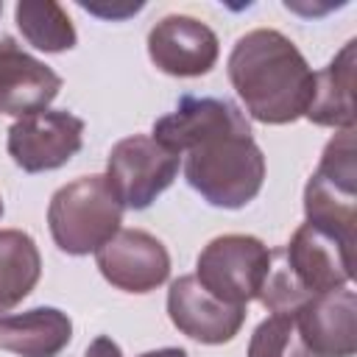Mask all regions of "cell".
Returning a JSON list of instances; mask_svg holds the SVG:
<instances>
[{"label": "cell", "instance_id": "5bb4252c", "mask_svg": "<svg viewBox=\"0 0 357 357\" xmlns=\"http://www.w3.org/2000/svg\"><path fill=\"white\" fill-rule=\"evenodd\" d=\"M61 89V75L25 53L14 39H0V114L28 117L45 112Z\"/></svg>", "mask_w": 357, "mask_h": 357}, {"label": "cell", "instance_id": "44dd1931", "mask_svg": "<svg viewBox=\"0 0 357 357\" xmlns=\"http://www.w3.org/2000/svg\"><path fill=\"white\" fill-rule=\"evenodd\" d=\"M81 8L84 11H89V14H98V17H106V20H123V17H128V14H137L139 8H142V3H128V6H98V3H81Z\"/></svg>", "mask_w": 357, "mask_h": 357}, {"label": "cell", "instance_id": "9c48e42d", "mask_svg": "<svg viewBox=\"0 0 357 357\" xmlns=\"http://www.w3.org/2000/svg\"><path fill=\"white\" fill-rule=\"evenodd\" d=\"M148 56L165 75H206L220 56L215 31L187 14H167L148 31Z\"/></svg>", "mask_w": 357, "mask_h": 357}, {"label": "cell", "instance_id": "ffe728a7", "mask_svg": "<svg viewBox=\"0 0 357 357\" xmlns=\"http://www.w3.org/2000/svg\"><path fill=\"white\" fill-rule=\"evenodd\" d=\"M257 298L262 301V307L268 312H298L312 298L301 287L296 273L290 271V265L284 259V248H273L271 251L268 271H265V279H262V287H259Z\"/></svg>", "mask_w": 357, "mask_h": 357}, {"label": "cell", "instance_id": "7402d4cb", "mask_svg": "<svg viewBox=\"0 0 357 357\" xmlns=\"http://www.w3.org/2000/svg\"><path fill=\"white\" fill-rule=\"evenodd\" d=\"M84 357H123V351H120V346H117L112 337L100 335V337H95V340L89 343V349H86Z\"/></svg>", "mask_w": 357, "mask_h": 357}, {"label": "cell", "instance_id": "52a82bcc", "mask_svg": "<svg viewBox=\"0 0 357 357\" xmlns=\"http://www.w3.org/2000/svg\"><path fill=\"white\" fill-rule=\"evenodd\" d=\"M84 145V120L67 109H45L20 117L8 128V156L25 173L56 170L67 165Z\"/></svg>", "mask_w": 357, "mask_h": 357}, {"label": "cell", "instance_id": "603a6c76", "mask_svg": "<svg viewBox=\"0 0 357 357\" xmlns=\"http://www.w3.org/2000/svg\"><path fill=\"white\" fill-rule=\"evenodd\" d=\"M139 357H187V351H184V349H178V346H167V349L145 351V354H139Z\"/></svg>", "mask_w": 357, "mask_h": 357}, {"label": "cell", "instance_id": "cb8c5ba5", "mask_svg": "<svg viewBox=\"0 0 357 357\" xmlns=\"http://www.w3.org/2000/svg\"><path fill=\"white\" fill-rule=\"evenodd\" d=\"M0 218H3V198H0Z\"/></svg>", "mask_w": 357, "mask_h": 357}, {"label": "cell", "instance_id": "9a60e30c", "mask_svg": "<svg viewBox=\"0 0 357 357\" xmlns=\"http://www.w3.org/2000/svg\"><path fill=\"white\" fill-rule=\"evenodd\" d=\"M354 50L357 42L349 39L340 53L315 73L312 98L304 117L315 126L349 131L354 128Z\"/></svg>", "mask_w": 357, "mask_h": 357}, {"label": "cell", "instance_id": "8992f818", "mask_svg": "<svg viewBox=\"0 0 357 357\" xmlns=\"http://www.w3.org/2000/svg\"><path fill=\"white\" fill-rule=\"evenodd\" d=\"M181 156L148 134L120 139L106 159V181L123 209H148L178 176Z\"/></svg>", "mask_w": 357, "mask_h": 357}, {"label": "cell", "instance_id": "2e32d148", "mask_svg": "<svg viewBox=\"0 0 357 357\" xmlns=\"http://www.w3.org/2000/svg\"><path fill=\"white\" fill-rule=\"evenodd\" d=\"M73 340V321L59 307H33L0 318V349L17 357H59Z\"/></svg>", "mask_w": 357, "mask_h": 357}, {"label": "cell", "instance_id": "5b68a950", "mask_svg": "<svg viewBox=\"0 0 357 357\" xmlns=\"http://www.w3.org/2000/svg\"><path fill=\"white\" fill-rule=\"evenodd\" d=\"M271 248L254 234H220L204 245L195 262V279L220 301L245 307L257 298Z\"/></svg>", "mask_w": 357, "mask_h": 357}, {"label": "cell", "instance_id": "8fae6325", "mask_svg": "<svg viewBox=\"0 0 357 357\" xmlns=\"http://www.w3.org/2000/svg\"><path fill=\"white\" fill-rule=\"evenodd\" d=\"M229 131H251L240 106L226 98H195L181 95L176 109L153 123V139L173 153H187L198 142L229 134Z\"/></svg>", "mask_w": 357, "mask_h": 357}, {"label": "cell", "instance_id": "7c38bea8", "mask_svg": "<svg viewBox=\"0 0 357 357\" xmlns=\"http://www.w3.org/2000/svg\"><path fill=\"white\" fill-rule=\"evenodd\" d=\"M293 315L312 357H354L357 351V296L349 284L312 296Z\"/></svg>", "mask_w": 357, "mask_h": 357}, {"label": "cell", "instance_id": "7a4b0ae2", "mask_svg": "<svg viewBox=\"0 0 357 357\" xmlns=\"http://www.w3.org/2000/svg\"><path fill=\"white\" fill-rule=\"evenodd\" d=\"M187 184L212 206L243 209L265 181V153L251 131L209 137L184 153Z\"/></svg>", "mask_w": 357, "mask_h": 357}, {"label": "cell", "instance_id": "4fadbf2b", "mask_svg": "<svg viewBox=\"0 0 357 357\" xmlns=\"http://www.w3.org/2000/svg\"><path fill=\"white\" fill-rule=\"evenodd\" d=\"M351 245L329 231L301 223L284 245V259L310 296L346 287L351 279Z\"/></svg>", "mask_w": 357, "mask_h": 357}, {"label": "cell", "instance_id": "ac0fdd59", "mask_svg": "<svg viewBox=\"0 0 357 357\" xmlns=\"http://www.w3.org/2000/svg\"><path fill=\"white\" fill-rule=\"evenodd\" d=\"M14 20H17L20 33L25 36V42L33 45L36 50L61 53V50L75 47V39H78L75 28H73L67 11L53 0H45V3L22 0L14 8Z\"/></svg>", "mask_w": 357, "mask_h": 357}, {"label": "cell", "instance_id": "d6986e66", "mask_svg": "<svg viewBox=\"0 0 357 357\" xmlns=\"http://www.w3.org/2000/svg\"><path fill=\"white\" fill-rule=\"evenodd\" d=\"M248 357H312L293 312H271L248 340Z\"/></svg>", "mask_w": 357, "mask_h": 357}, {"label": "cell", "instance_id": "e0dca14e", "mask_svg": "<svg viewBox=\"0 0 357 357\" xmlns=\"http://www.w3.org/2000/svg\"><path fill=\"white\" fill-rule=\"evenodd\" d=\"M42 276V257L31 234L0 229V318L31 296Z\"/></svg>", "mask_w": 357, "mask_h": 357}, {"label": "cell", "instance_id": "277c9868", "mask_svg": "<svg viewBox=\"0 0 357 357\" xmlns=\"http://www.w3.org/2000/svg\"><path fill=\"white\" fill-rule=\"evenodd\" d=\"M304 215L310 226L329 231L354 248L357 229V145L354 128L337 131L304 187Z\"/></svg>", "mask_w": 357, "mask_h": 357}, {"label": "cell", "instance_id": "6da1fadb", "mask_svg": "<svg viewBox=\"0 0 357 357\" xmlns=\"http://www.w3.org/2000/svg\"><path fill=\"white\" fill-rule=\"evenodd\" d=\"M229 81L245 112L265 126H287L304 117L315 73L304 53L276 28L243 33L226 61Z\"/></svg>", "mask_w": 357, "mask_h": 357}, {"label": "cell", "instance_id": "ba28073f", "mask_svg": "<svg viewBox=\"0 0 357 357\" xmlns=\"http://www.w3.org/2000/svg\"><path fill=\"white\" fill-rule=\"evenodd\" d=\"M103 279L126 293H151L170 276V254L165 243L142 229H120L95 251Z\"/></svg>", "mask_w": 357, "mask_h": 357}, {"label": "cell", "instance_id": "30bf717a", "mask_svg": "<svg viewBox=\"0 0 357 357\" xmlns=\"http://www.w3.org/2000/svg\"><path fill=\"white\" fill-rule=\"evenodd\" d=\"M167 315L181 335L198 343H206V346L229 343L245 324V307H234V304L215 298L195 279V273L178 276L170 284Z\"/></svg>", "mask_w": 357, "mask_h": 357}, {"label": "cell", "instance_id": "d4e9b609", "mask_svg": "<svg viewBox=\"0 0 357 357\" xmlns=\"http://www.w3.org/2000/svg\"><path fill=\"white\" fill-rule=\"evenodd\" d=\"M0 14H3V3H0Z\"/></svg>", "mask_w": 357, "mask_h": 357}, {"label": "cell", "instance_id": "3957f363", "mask_svg": "<svg viewBox=\"0 0 357 357\" xmlns=\"http://www.w3.org/2000/svg\"><path fill=\"white\" fill-rule=\"evenodd\" d=\"M123 223V204L106 176H81L59 187L47 206L53 243L73 257L95 254Z\"/></svg>", "mask_w": 357, "mask_h": 357}]
</instances>
